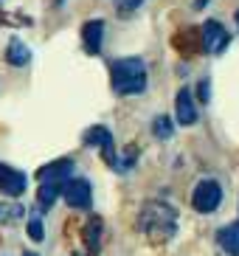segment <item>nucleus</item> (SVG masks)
Returning <instances> with one entry per match:
<instances>
[{"label": "nucleus", "mask_w": 239, "mask_h": 256, "mask_svg": "<svg viewBox=\"0 0 239 256\" xmlns=\"http://www.w3.org/2000/svg\"><path fill=\"white\" fill-rule=\"evenodd\" d=\"M138 231L150 242H169L178 234V211L164 200H146L138 211Z\"/></svg>", "instance_id": "nucleus-1"}, {"label": "nucleus", "mask_w": 239, "mask_h": 256, "mask_svg": "<svg viewBox=\"0 0 239 256\" xmlns=\"http://www.w3.org/2000/svg\"><path fill=\"white\" fill-rule=\"evenodd\" d=\"M110 84L118 96H138L146 90V65L141 56H124L110 65Z\"/></svg>", "instance_id": "nucleus-2"}, {"label": "nucleus", "mask_w": 239, "mask_h": 256, "mask_svg": "<svg viewBox=\"0 0 239 256\" xmlns=\"http://www.w3.org/2000/svg\"><path fill=\"white\" fill-rule=\"evenodd\" d=\"M82 144H84V146H90V150L96 146V150L102 152V158H104L112 169H116V164H118V155H116V141H112V132L104 127V124H93L90 130H84Z\"/></svg>", "instance_id": "nucleus-3"}, {"label": "nucleus", "mask_w": 239, "mask_h": 256, "mask_svg": "<svg viewBox=\"0 0 239 256\" xmlns=\"http://www.w3.org/2000/svg\"><path fill=\"white\" fill-rule=\"evenodd\" d=\"M220 203H222V186H220L217 180H211V178L200 180L194 186V192H192V206H194V211H200V214L217 211Z\"/></svg>", "instance_id": "nucleus-4"}, {"label": "nucleus", "mask_w": 239, "mask_h": 256, "mask_svg": "<svg viewBox=\"0 0 239 256\" xmlns=\"http://www.w3.org/2000/svg\"><path fill=\"white\" fill-rule=\"evenodd\" d=\"M231 46V34L225 31V26L220 20H206L200 28V48L206 54H222Z\"/></svg>", "instance_id": "nucleus-5"}, {"label": "nucleus", "mask_w": 239, "mask_h": 256, "mask_svg": "<svg viewBox=\"0 0 239 256\" xmlns=\"http://www.w3.org/2000/svg\"><path fill=\"white\" fill-rule=\"evenodd\" d=\"M65 197V203L70 208H90V200H93V188L84 178H68L62 183V194Z\"/></svg>", "instance_id": "nucleus-6"}, {"label": "nucleus", "mask_w": 239, "mask_h": 256, "mask_svg": "<svg viewBox=\"0 0 239 256\" xmlns=\"http://www.w3.org/2000/svg\"><path fill=\"white\" fill-rule=\"evenodd\" d=\"M26 186H28L26 172H20V169H14V166H8V164H0V194L20 197L26 192Z\"/></svg>", "instance_id": "nucleus-7"}, {"label": "nucleus", "mask_w": 239, "mask_h": 256, "mask_svg": "<svg viewBox=\"0 0 239 256\" xmlns=\"http://www.w3.org/2000/svg\"><path fill=\"white\" fill-rule=\"evenodd\" d=\"M74 174V160L70 158H60L45 164L42 169H37V180L40 183H65Z\"/></svg>", "instance_id": "nucleus-8"}, {"label": "nucleus", "mask_w": 239, "mask_h": 256, "mask_svg": "<svg viewBox=\"0 0 239 256\" xmlns=\"http://www.w3.org/2000/svg\"><path fill=\"white\" fill-rule=\"evenodd\" d=\"M174 116H178V124H183V127L197 124L194 96H192V90H188V88H180L178 96H174Z\"/></svg>", "instance_id": "nucleus-9"}, {"label": "nucleus", "mask_w": 239, "mask_h": 256, "mask_svg": "<svg viewBox=\"0 0 239 256\" xmlns=\"http://www.w3.org/2000/svg\"><path fill=\"white\" fill-rule=\"evenodd\" d=\"M102 42H104V20H88L82 26V46L88 54H102Z\"/></svg>", "instance_id": "nucleus-10"}, {"label": "nucleus", "mask_w": 239, "mask_h": 256, "mask_svg": "<svg viewBox=\"0 0 239 256\" xmlns=\"http://www.w3.org/2000/svg\"><path fill=\"white\" fill-rule=\"evenodd\" d=\"M82 240H84V248H88L90 256H98L102 250V217H90L82 228Z\"/></svg>", "instance_id": "nucleus-11"}, {"label": "nucleus", "mask_w": 239, "mask_h": 256, "mask_svg": "<svg viewBox=\"0 0 239 256\" xmlns=\"http://www.w3.org/2000/svg\"><path fill=\"white\" fill-rule=\"evenodd\" d=\"M217 242L220 248L225 250L228 256H239V220L231 222V226H222L217 231Z\"/></svg>", "instance_id": "nucleus-12"}, {"label": "nucleus", "mask_w": 239, "mask_h": 256, "mask_svg": "<svg viewBox=\"0 0 239 256\" xmlns=\"http://www.w3.org/2000/svg\"><path fill=\"white\" fill-rule=\"evenodd\" d=\"M6 62H8V65H14V68H22V65H28V62H31V51H28V46H26L20 37L8 40V46H6Z\"/></svg>", "instance_id": "nucleus-13"}, {"label": "nucleus", "mask_w": 239, "mask_h": 256, "mask_svg": "<svg viewBox=\"0 0 239 256\" xmlns=\"http://www.w3.org/2000/svg\"><path fill=\"white\" fill-rule=\"evenodd\" d=\"M174 48L183 51L186 56H192L194 51H200V34L194 28H186V31H178V37H174Z\"/></svg>", "instance_id": "nucleus-14"}, {"label": "nucleus", "mask_w": 239, "mask_h": 256, "mask_svg": "<svg viewBox=\"0 0 239 256\" xmlns=\"http://www.w3.org/2000/svg\"><path fill=\"white\" fill-rule=\"evenodd\" d=\"M60 194H62V183H40V192H37L40 208H51Z\"/></svg>", "instance_id": "nucleus-15"}, {"label": "nucleus", "mask_w": 239, "mask_h": 256, "mask_svg": "<svg viewBox=\"0 0 239 256\" xmlns=\"http://www.w3.org/2000/svg\"><path fill=\"white\" fill-rule=\"evenodd\" d=\"M152 136L160 138V141H169V138L174 136V124L169 116H158L155 121H152Z\"/></svg>", "instance_id": "nucleus-16"}, {"label": "nucleus", "mask_w": 239, "mask_h": 256, "mask_svg": "<svg viewBox=\"0 0 239 256\" xmlns=\"http://www.w3.org/2000/svg\"><path fill=\"white\" fill-rule=\"evenodd\" d=\"M22 214H26V211H22V206H6V203H0V222H3V226L17 222Z\"/></svg>", "instance_id": "nucleus-17"}, {"label": "nucleus", "mask_w": 239, "mask_h": 256, "mask_svg": "<svg viewBox=\"0 0 239 256\" xmlns=\"http://www.w3.org/2000/svg\"><path fill=\"white\" fill-rule=\"evenodd\" d=\"M28 236L34 242H42L45 240V228H42V220H40V217H31L28 220Z\"/></svg>", "instance_id": "nucleus-18"}, {"label": "nucleus", "mask_w": 239, "mask_h": 256, "mask_svg": "<svg viewBox=\"0 0 239 256\" xmlns=\"http://www.w3.org/2000/svg\"><path fill=\"white\" fill-rule=\"evenodd\" d=\"M197 96H200L202 104H208L211 102V82L208 79H200V84H197Z\"/></svg>", "instance_id": "nucleus-19"}, {"label": "nucleus", "mask_w": 239, "mask_h": 256, "mask_svg": "<svg viewBox=\"0 0 239 256\" xmlns=\"http://www.w3.org/2000/svg\"><path fill=\"white\" fill-rule=\"evenodd\" d=\"M144 3H146V0H121V14L127 17V14H132L135 8L138 6H144Z\"/></svg>", "instance_id": "nucleus-20"}, {"label": "nucleus", "mask_w": 239, "mask_h": 256, "mask_svg": "<svg viewBox=\"0 0 239 256\" xmlns=\"http://www.w3.org/2000/svg\"><path fill=\"white\" fill-rule=\"evenodd\" d=\"M236 23H239V12H236Z\"/></svg>", "instance_id": "nucleus-21"}, {"label": "nucleus", "mask_w": 239, "mask_h": 256, "mask_svg": "<svg viewBox=\"0 0 239 256\" xmlns=\"http://www.w3.org/2000/svg\"><path fill=\"white\" fill-rule=\"evenodd\" d=\"M26 256H37V254H26Z\"/></svg>", "instance_id": "nucleus-22"}]
</instances>
